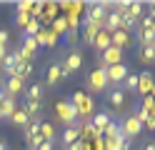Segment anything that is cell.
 <instances>
[{"label":"cell","instance_id":"13","mask_svg":"<svg viewBox=\"0 0 155 150\" xmlns=\"http://www.w3.org/2000/svg\"><path fill=\"white\" fill-rule=\"evenodd\" d=\"M80 140V125H70V128H65L63 133H60V145L68 148V145H73Z\"/></svg>","mask_w":155,"mask_h":150},{"label":"cell","instance_id":"2","mask_svg":"<svg viewBox=\"0 0 155 150\" xmlns=\"http://www.w3.org/2000/svg\"><path fill=\"white\" fill-rule=\"evenodd\" d=\"M60 68H63V80H68L73 73H78V70L83 68V53H80V50H75V48L68 50V53H65V60L60 63Z\"/></svg>","mask_w":155,"mask_h":150},{"label":"cell","instance_id":"5","mask_svg":"<svg viewBox=\"0 0 155 150\" xmlns=\"http://www.w3.org/2000/svg\"><path fill=\"white\" fill-rule=\"evenodd\" d=\"M120 63H125V53L113 48V45L108 50H103L100 58H98V68H113V65H120Z\"/></svg>","mask_w":155,"mask_h":150},{"label":"cell","instance_id":"35","mask_svg":"<svg viewBox=\"0 0 155 150\" xmlns=\"http://www.w3.org/2000/svg\"><path fill=\"white\" fill-rule=\"evenodd\" d=\"M65 150H83V143H80V140H78V143H73V145H68Z\"/></svg>","mask_w":155,"mask_h":150},{"label":"cell","instance_id":"9","mask_svg":"<svg viewBox=\"0 0 155 150\" xmlns=\"http://www.w3.org/2000/svg\"><path fill=\"white\" fill-rule=\"evenodd\" d=\"M70 105L78 110V118H88L93 113V100H90V95H85V93H75L73 100H70Z\"/></svg>","mask_w":155,"mask_h":150},{"label":"cell","instance_id":"21","mask_svg":"<svg viewBox=\"0 0 155 150\" xmlns=\"http://www.w3.org/2000/svg\"><path fill=\"white\" fill-rule=\"evenodd\" d=\"M100 30H103V25L85 23V30H83V40H85V45H90V48H93V40H95V35H98Z\"/></svg>","mask_w":155,"mask_h":150},{"label":"cell","instance_id":"18","mask_svg":"<svg viewBox=\"0 0 155 150\" xmlns=\"http://www.w3.org/2000/svg\"><path fill=\"white\" fill-rule=\"evenodd\" d=\"M35 40H38V45H48V48H53V45L58 43V35L53 33L50 28H40V33L35 35Z\"/></svg>","mask_w":155,"mask_h":150},{"label":"cell","instance_id":"28","mask_svg":"<svg viewBox=\"0 0 155 150\" xmlns=\"http://www.w3.org/2000/svg\"><path fill=\"white\" fill-rule=\"evenodd\" d=\"M140 15H143V3H130L128 5V18H133L135 23H138Z\"/></svg>","mask_w":155,"mask_h":150},{"label":"cell","instance_id":"6","mask_svg":"<svg viewBox=\"0 0 155 150\" xmlns=\"http://www.w3.org/2000/svg\"><path fill=\"white\" fill-rule=\"evenodd\" d=\"M120 133H123V138L130 143V140H135V138L143 133V123H140L135 115H128V118L120 123Z\"/></svg>","mask_w":155,"mask_h":150},{"label":"cell","instance_id":"10","mask_svg":"<svg viewBox=\"0 0 155 150\" xmlns=\"http://www.w3.org/2000/svg\"><path fill=\"white\" fill-rule=\"evenodd\" d=\"M0 88H3V93L8 98H18V95L25 93V80H20L18 75H13V78H5V83L0 85Z\"/></svg>","mask_w":155,"mask_h":150},{"label":"cell","instance_id":"16","mask_svg":"<svg viewBox=\"0 0 155 150\" xmlns=\"http://www.w3.org/2000/svg\"><path fill=\"white\" fill-rule=\"evenodd\" d=\"M135 40L143 45H155V30L153 28H135Z\"/></svg>","mask_w":155,"mask_h":150},{"label":"cell","instance_id":"38","mask_svg":"<svg viewBox=\"0 0 155 150\" xmlns=\"http://www.w3.org/2000/svg\"><path fill=\"white\" fill-rule=\"evenodd\" d=\"M140 150H155V143H145V145H143Z\"/></svg>","mask_w":155,"mask_h":150},{"label":"cell","instance_id":"39","mask_svg":"<svg viewBox=\"0 0 155 150\" xmlns=\"http://www.w3.org/2000/svg\"><path fill=\"white\" fill-rule=\"evenodd\" d=\"M8 50H10V48H5V45H0V60L5 58V53H8Z\"/></svg>","mask_w":155,"mask_h":150},{"label":"cell","instance_id":"12","mask_svg":"<svg viewBox=\"0 0 155 150\" xmlns=\"http://www.w3.org/2000/svg\"><path fill=\"white\" fill-rule=\"evenodd\" d=\"M153 88H155V78H153V73H140L138 75V93L135 95H150L153 93Z\"/></svg>","mask_w":155,"mask_h":150},{"label":"cell","instance_id":"23","mask_svg":"<svg viewBox=\"0 0 155 150\" xmlns=\"http://www.w3.org/2000/svg\"><path fill=\"white\" fill-rule=\"evenodd\" d=\"M120 88L125 90V93H138V75H133V73H128V78H125L123 80V83H120Z\"/></svg>","mask_w":155,"mask_h":150},{"label":"cell","instance_id":"41","mask_svg":"<svg viewBox=\"0 0 155 150\" xmlns=\"http://www.w3.org/2000/svg\"><path fill=\"white\" fill-rule=\"evenodd\" d=\"M0 150H8V143H5V140H0Z\"/></svg>","mask_w":155,"mask_h":150},{"label":"cell","instance_id":"30","mask_svg":"<svg viewBox=\"0 0 155 150\" xmlns=\"http://www.w3.org/2000/svg\"><path fill=\"white\" fill-rule=\"evenodd\" d=\"M33 0H20V3H15V13H30L33 10Z\"/></svg>","mask_w":155,"mask_h":150},{"label":"cell","instance_id":"25","mask_svg":"<svg viewBox=\"0 0 155 150\" xmlns=\"http://www.w3.org/2000/svg\"><path fill=\"white\" fill-rule=\"evenodd\" d=\"M40 138L55 143V128H53V123H40Z\"/></svg>","mask_w":155,"mask_h":150},{"label":"cell","instance_id":"4","mask_svg":"<svg viewBox=\"0 0 155 150\" xmlns=\"http://www.w3.org/2000/svg\"><path fill=\"white\" fill-rule=\"evenodd\" d=\"M55 115H58V120H60L65 128H70V125H75V120H78V110L70 103L60 100V103H55Z\"/></svg>","mask_w":155,"mask_h":150},{"label":"cell","instance_id":"3","mask_svg":"<svg viewBox=\"0 0 155 150\" xmlns=\"http://www.w3.org/2000/svg\"><path fill=\"white\" fill-rule=\"evenodd\" d=\"M105 100H108V108H115V110L128 108V93L120 85H110L105 90Z\"/></svg>","mask_w":155,"mask_h":150},{"label":"cell","instance_id":"29","mask_svg":"<svg viewBox=\"0 0 155 150\" xmlns=\"http://www.w3.org/2000/svg\"><path fill=\"white\" fill-rule=\"evenodd\" d=\"M30 75H33V63H20V68H18V78L28 80Z\"/></svg>","mask_w":155,"mask_h":150},{"label":"cell","instance_id":"14","mask_svg":"<svg viewBox=\"0 0 155 150\" xmlns=\"http://www.w3.org/2000/svg\"><path fill=\"white\" fill-rule=\"evenodd\" d=\"M43 95H45V85H43V83H30V85H25V100L43 103Z\"/></svg>","mask_w":155,"mask_h":150},{"label":"cell","instance_id":"24","mask_svg":"<svg viewBox=\"0 0 155 150\" xmlns=\"http://www.w3.org/2000/svg\"><path fill=\"white\" fill-rule=\"evenodd\" d=\"M40 20H30V23H28L25 28H23V38H35L38 33H40Z\"/></svg>","mask_w":155,"mask_h":150},{"label":"cell","instance_id":"31","mask_svg":"<svg viewBox=\"0 0 155 150\" xmlns=\"http://www.w3.org/2000/svg\"><path fill=\"white\" fill-rule=\"evenodd\" d=\"M30 20H35L30 13H15V23H18V25H23V28H25Z\"/></svg>","mask_w":155,"mask_h":150},{"label":"cell","instance_id":"26","mask_svg":"<svg viewBox=\"0 0 155 150\" xmlns=\"http://www.w3.org/2000/svg\"><path fill=\"white\" fill-rule=\"evenodd\" d=\"M140 60L143 63H155V45H143L140 48Z\"/></svg>","mask_w":155,"mask_h":150},{"label":"cell","instance_id":"37","mask_svg":"<svg viewBox=\"0 0 155 150\" xmlns=\"http://www.w3.org/2000/svg\"><path fill=\"white\" fill-rule=\"evenodd\" d=\"M148 15L155 20V3H150V8H148Z\"/></svg>","mask_w":155,"mask_h":150},{"label":"cell","instance_id":"19","mask_svg":"<svg viewBox=\"0 0 155 150\" xmlns=\"http://www.w3.org/2000/svg\"><path fill=\"white\" fill-rule=\"evenodd\" d=\"M8 120H10L15 128H20V130H25L28 125H30V118L25 115V110H23V108H15V110H13V115L8 118Z\"/></svg>","mask_w":155,"mask_h":150},{"label":"cell","instance_id":"20","mask_svg":"<svg viewBox=\"0 0 155 150\" xmlns=\"http://www.w3.org/2000/svg\"><path fill=\"white\" fill-rule=\"evenodd\" d=\"M93 48L98 50V53H103V50H108V48H110V33H105V30H100V33L95 35V40H93Z\"/></svg>","mask_w":155,"mask_h":150},{"label":"cell","instance_id":"34","mask_svg":"<svg viewBox=\"0 0 155 150\" xmlns=\"http://www.w3.org/2000/svg\"><path fill=\"white\" fill-rule=\"evenodd\" d=\"M38 150H55V143H50V140H43V143L38 145Z\"/></svg>","mask_w":155,"mask_h":150},{"label":"cell","instance_id":"40","mask_svg":"<svg viewBox=\"0 0 155 150\" xmlns=\"http://www.w3.org/2000/svg\"><path fill=\"white\" fill-rule=\"evenodd\" d=\"M3 100H5V93H3V88H0V110H3Z\"/></svg>","mask_w":155,"mask_h":150},{"label":"cell","instance_id":"32","mask_svg":"<svg viewBox=\"0 0 155 150\" xmlns=\"http://www.w3.org/2000/svg\"><path fill=\"white\" fill-rule=\"evenodd\" d=\"M65 40H68V43H75V40H78V28H68Z\"/></svg>","mask_w":155,"mask_h":150},{"label":"cell","instance_id":"7","mask_svg":"<svg viewBox=\"0 0 155 150\" xmlns=\"http://www.w3.org/2000/svg\"><path fill=\"white\" fill-rule=\"evenodd\" d=\"M108 13H110V3H93V5H88V20H85V23L103 25Z\"/></svg>","mask_w":155,"mask_h":150},{"label":"cell","instance_id":"17","mask_svg":"<svg viewBox=\"0 0 155 150\" xmlns=\"http://www.w3.org/2000/svg\"><path fill=\"white\" fill-rule=\"evenodd\" d=\"M110 120H113V118H110V110H103V113H95V118L90 120V125H93V128L103 135V130L110 125Z\"/></svg>","mask_w":155,"mask_h":150},{"label":"cell","instance_id":"8","mask_svg":"<svg viewBox=\"0 0 155 150\" xmlns=\"http://www.w3.org/2000/svg\"><path fill=\"white\" fill-rule=\"evenodd\" d=\"M20 55H18V50H8L5 53V58L0 60V70L5 73V78H13V75H18V68H20Z\"/></svg>","mask_w":155,"mask_h":150},{"label":"cell","instance_id":"27","mask_svg":"<svg viewBox=\"0 0 155 150\" xmlns=\"http://www.w3.org/2000/svg\"><path fill=\"white\" fill-rule=\"evenodd\" d=\"M13 110H15V98H8V95H5V100H3V110H0V118H10Z\"/></svg>","mask_w":155,"mask_h":150},{"label":"cell","instance_id":"36","mask_svg":"<svg viewBox=\"0 0 155 150\" xmlns=\"http://www.w3.org/2000/svg\"><path fill=\"white\" fill-rule=\"evenodd\" d=\"M143 128H148V130H155V118H153V115H150V120H148V123H145V125H143Z\"/></svg>","mask_w":155,"mask_h":150},{"label":"cell","instance_id":"15","mask_svg":"<svg viewBox=\"0 0 155 150\" xmlns=\"http://www.w3.org/2000/svg\"><path fill=\"white\" fill-rule=\"evenodd\" d=\"M60 80H63L60 63H50V65H48V73H45V85H58Z\"/></svg>","mask_w":155,"mask_h":150},{"label":"cell","instance_id":"11","mask_svg":"<svg viewBox=\"0 0 155 150\" xmlns=\"http://www.w3.org/2000/svg\"><path fill=\"white\" fill-rule=\"evenodd\" d=\"M128 65L125 63H120V65H113V68H105V75H108V83L110 85H120L125 78H128Z\"/></svg>","mask_w":155,"mask_h":150},{"label":"cell","instance_id":"22","mask_svg":"<svg viewBox=\"0 0 155 150\" xmlns=\"http://www.w3.org/2000/svg\"><path fill=\"white\" fill-rule=\"evenodd\" d=\"M23 110H25V115L30 118V120H35V118H40V113H43V103H33V100H25Z\"/></svg>","mask_w":155,"mask_h":150},{"label":"cell","instance_id":"33","mask_svg":"<svg viewBox=\"0 0 155 150\" xmlns=\"http://www.w3.org/2000/svg\"><path fill=\"white\" fill-rule=\"evenodd\" d=\"M0 45H10V33H8V30H0Z\"/></svg>","mask_w":155,"mask_h":150},{"label":"cell","instance_id":"1","mask_svg":"<svg viewBox=\"0 0 155 150\" xmlns=\"http://www.w3.org/2000/svg\"><path fill=\"white\" fill-rule=\"evenodd\" d=\"M110 88L108 75H105V68H93L88 73V90L95 95H105V90Z\"/></svg>","mask_w":155,"mask_h":150}]
</instances>
